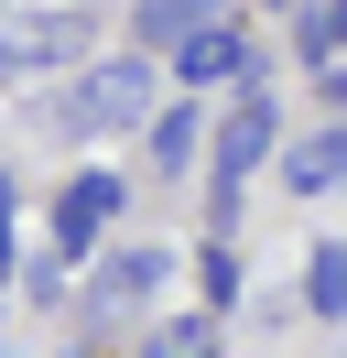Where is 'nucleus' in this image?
<instances>
[{
  "mask_svg": "<svg viewBox=\"0 0 347 358\" xmlns=\"http://www.w3.org/2000/svg\"><path fill=\"white\" fill-rule=\"evenodd\" d=\"M0 282H11V228H0Z\"/></svg>",
  "mask_w": 347,
  "mask_h": 358,
  "instance_id": "nucleus-15",
  "label": "nucleus"
},
{
  "mask_svg": "<svg viewBox=\"0 0 347 358\" xmlns=\"http://www.w3.org/2000/svg\"><path fill=\"white\" fill-rule=\"evenodd\" d=\"M293 33H304V66H315L325 87H337V76H347V11H304Z\"/></svg>",
  "mask_w": 347,
  "mask_h": 358,
  "instance_id": "nucleus-10",
  "label": "nucleus"
},
{
  "mask_svg": "<svg viewBox=\"0 0 347 358\" xmlns=\"http://www.w3.org/2000/svg\"><path fill=\"white\" fill-rule=\"evenodd\" d=\"M0 336H11V315H0Z\"/></svg>",
  "mask_w": 347,
  "mask_h": 358,
  "instance_id": "nucleus-16",
  "label": "nucleus"
},
{
  "mask_svg": "<svg viewBox=\"0 0 347 358\" xmlns=\"http://www.w3.org/2000/svg\"><path fill=\"white\" fill-rule=\"evenodd\" d=\"M0 228H11V163H0Z\"/></svg>",
  "mask_w": 347,
  "mask_h": 358,
  "instance_id": "nucleus-14",
  "label": "nucleus"
},
{
  "mask_svg": "<svg viewBox=\"0 0 347 358\" xmlns=\"http://www.w3.org/2000/svg\"><path fill=\"white\" fill-rule=\"evenodd\" d=\"M195 22H206V11H195V0H141V11H130V33H141V44H163V55L185 44Z\"/></svg>",
  "mask_w": 347,
  "mask_h": 358,
  "instance_id": "nucleus-11",
  "label": "nucleus"
},
{
  "mask_svg": "<svg viewBox=\"0 0 347 358\" xmlns=\"http://www.w3.org/2000/svg\"><path fill=\"white\" fill-rule=\"evenodd\" d=\"M337 174H347V141L337 131H304L293 152H282V185H293V196H325Z\"/></svg>",
  "mask_w": 347,
  "mask_h": 358,
  "instance_id": "nucleus-8",
  "label": "nucleus"
},
{
  "mask_svg": "<svg viewBox=\"0 0 347 358\" xmlns=\"http://www.w3.org/2000/svg\"><path fill=\"white\" fill-rule=\"evenodd\" d=\"M174 66H185V87H206V76H239V87H260V44L228 22V11H206V22L174 44Z\"/></svg>",
  "mask_w": 347,
  "mask_h": 358,
  "instance_id": "nucleus-5",
  "label": "nucleus"
},
{
  "mask_svg": "<svg viewBox=\"0 0 347 358\" xmlns=\"http://www.w3.org/2000/svg\"><path fill=\"white\" fill-rule=\"evenodd\" d=\"M271 141H282V109H271V87H250V98H239V120L217 131V217H206L217 239L239 228V185L271 163Z\"/></svg>",
  "mask_w": 347,
  "mask_h": 358,
  "instance_id": "nucleus-2",
  "label": "nucleus"
},
{
  "mask_svg": "<svg viewBox=\"0 0 347 358\" xmlns=\"http://www.w3.org/2000/svg\"><path fill=\"white\" fill-rule=\"evenodd\" d=\"M141 152H152V174H185V163L206 152V120H195V98H185V109H152V120H141Z\"/></svg>",
  "mask_w": 347,
  "mask_h": 358,
  "instance_id": "nucleus-7",
  "label": "nucleus"
},
{
  "mask_svg": "<svg viewBox=\"0 0 347 358\" xmlns=\"http://www.w3.org/2000/svg\"><path fill=\"white\" fill-rule=\"evenodd\" d=\"M163 282H174L163 239H130V250H98V261H87V304H152Z\"/></svg>",
  "mask_w": 347,
  "mask_h": 358,
  "instance_id": "nucleus-4",
  "label": "nucleus"
},
{
  "mask_svg": "<svg viewBox=\"0 0 347 358\" xmlns=\"http://www.w3.org/2000/svg\"><path fill=\"white\" fill-rule=\"evenodd\" d=\"M141 358H217V326H206V315H174V326H152Z\"/></svg>",
  "mask_w": 347,
  "mask_h": 358,
  "instance_id": "nucleus-13",
  "label": "nucleus"
},
{
  "mask_svg": "<svg viewBox=\"0 0 347 358\" xmlns=\"http://www.w3.org/2000/svg\"><path fill=\"white\" fill-rule=\"evenodd\" d=\"M304 315H325V326L347 315V250L337 239H315V261H304Z\"/></svg>",
  "mask_w": 347,
  "mask_h": 358,
  "instance_id": "nucleus-9",
  "label": "nucleus"
},
{
  "mask_svg": "<svg viewBox=\"0 0 347 358\" xmlns=\"http://www.w3.org/2000/svg\"><path fill=\"white\" fill-rule=\"evenodd\" d=\"M65 33H76L65 11H55V22H43V11H22V22H0V87H11V76H43V66L65 55Z\"/></svg>",
  "mask_w": 347,
  "mask_h": 358,
  "instance_id": "nucleus-6",
  "label": "nucleus"
},
{
  "mask_svg": "<svg viewBox=\"0 0 347 358\" xmlns=\"http://www.w3.org/2000/svg\"><path fill=\"white\" fill-rule=\"evenodd\" d=\"M120 206H130V185L108 174V163H87V174L55 196V261H98V239H108Z\"/></svg>",
  "mask_w": 347,
  "mask_h": 358,
  "instance_id": "nucleus-3",
  "label": "nucleus"
},
{
  "mask_svg": "<svg viewBox=\"0 0 347 358\" xmlns=\"http://www.w3.org/2000/svg\"><path fill=\"white\" fill-rule=\"evenodd\" d=\"M195 293H206V304H195L206 326H217V315L239 304V261H228V239H206V261H195Z\"/></svg>",
  "mask_w": 347,
  "mask_h": 358,
  "instance_id": "nucleus-12",
  "label": "nucleus"
},
{
  "mask_svg": "<svg viewBox=\"0 0 347 358\" xmlns=\"http://www.w3.org/2000/svg\"><path fill=\"white\" fill-rule=\"evenodd\" d=\"M152 109H163V98H152V66H141V55H108V66H87L76 87H65V131H76V141L141 131Z\"/></svg>",
  "mask_w": 347,
  "mask_h": 358,
  "instance_id": "nucleus-1",
  "label": "nucleus"
}]
</instances>
